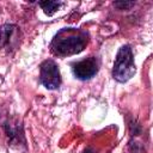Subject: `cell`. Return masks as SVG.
<instances>
[{"mask_svg": "<svg viewBox=\"0 0 153 153\" xmlns=\"http://www.w3.org/2000/svg\"><path fill=\"white\" fill-rule=\"evenodd\" d=\"M88 42L87 32L75 29L65 27L61 29L50 43V50L56 56H69L82 51Z\"/></svg>", "mask_w": 153, "mask_h": 153, "instance_id": "obj_1", "label": "cell"}, {"mask_svg": "<svg viewBox=\"0 0 153 153\" xmlns=\"http://www.w3.org/2000/svg\"><path fill=\"white\" fill-rule=\"evenodd\" d=\"M135 63L133 53L129 45H122L117 51L116 60L112 68V76L120 82L128 81L135 74Z\"/></svg>", "mask_w": 153, "mask_h": 153, "instance_id": "obj_2", "label": "cell"}, {"mask_svg": "<svg viewBox=\"0 0 153 153\" xmlns=\"http://www.w3.org/2000/svg\"><path fill=\"white\" fill-rule=\"evenodd\" d=\"M39 80L48 90H55L61 84V74L59 66L53 60H45L41 65Z\"/></svg>", "mask_w": 153, "mask_h": 153, "instance_id": "obj_3", "label": "cell"}, {"mask_svg": "<svg viewBox=\"0 0 153 153\" xmlns=\"http://www.w3.org/2000/svg\"><path fill=\"white\" fill-rule=\"evenodd\" d=\"M74 75L80 80H88L98 72V60L93 56L75 62L72 67Z\"/></svg>", "mask_w": 153, "mask_h": 153, "instance_id": "obj_4", "label": "cell"}, {"mask_svg": "<svg viewBox=\"0 0 153 153\" xmlns=\"http://www.w3.org/2000/svg\"><path fill=\"white\" fill-rule=\"evenodd\" d=\"M16 29L17 27L14 25H10V24H5L0 27V48L10 43L11 37L16 32Z\"/></svg>", "mask_w": 153, "mask_h": 153, "instance_id": "obj_5", "label": "cell"}, {"mask_svg": "<svg viewBox=\"0 0 153 153\" xmlns=\"http://www.w3.org/2000/svg\"><path fill=\"white\" fill-rule=\"evenodd\" d=\"M38 5L42 7L44 13L47 16H53L61 6V2L59 1H51V0H45V1H39Z\"/></svg>", "mask_w": 153, "mask_h": 153, "instance_id": "obj_6", "label": "cell"}, {"mask_svg": "<svg viewBox=\"0 0 153 153\" xmlns=\"http://www.w3.org/2000/svg\"><path fill=\"white\" fill-rule=\"evenodd\" d=\"M114 5H115L116 7H120L121 10H123V8L130 7V6L134 5V4H133V2H114Z\"/></svg>", "mask_w": 153, "mask_h": 153, "instance_id": "obj_7", "label": "cell"}, {"mask_svg": "<svg viewBox=\"0 0 153 153\" xmlns=\"http://www.w3.org/2000/svg\"><path fill=\"white\" fill-rule=\"evenodd\" d=\"M82 153H92V149H91V148H86Z\"/></svg>", "mask_w": 153, "mask_h": 153, "instance_id": "obj_8", "label": "cell"}]
</instances>
